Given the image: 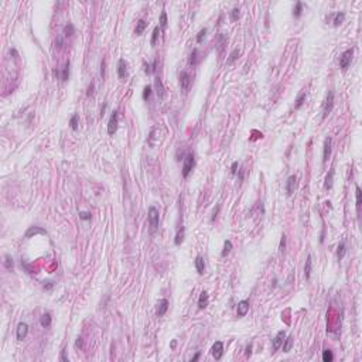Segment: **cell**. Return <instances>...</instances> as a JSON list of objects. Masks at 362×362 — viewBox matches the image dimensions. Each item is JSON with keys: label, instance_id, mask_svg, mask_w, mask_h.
<instances>
[{"label": "cell", "instance_id": "obj_1", "mask_svg": "<svg viewBox=\"0 0 362 362\" xmlns=\"http://www.w3.org/2000/svg\"><path fill=\"white\" fill-rule=\"evenodd\" d=\"M159 209L156 207H150L149 208V224H150V232L154 234V232L159 229Z\"/></svg>", "mask_w": 362, "mask_h": 362}, {"label": "cell", "instance_id": "obj_2", "mask_svg": "<svg viewBox=\"0 0 362 362\" xmlns=\"http://www.w3.org/2000/svg\"><path fill=\"white\" fill-rule=\"evenodd\" d=\"M195 165V159H194V154H187L186 159H184V165H183V177L184 178H187V177L190 176V173L192 171V168H194Z\"/></svg>", "mask_w": 362, "mask_h": 362}, {"label": "cell", "instance_id": "obj_3", "mask_svg": "<svg viewBox=\"0 0 362 362\" xmlns=\"http://www.w3.org/2000/svg\"><path fill=\"white\" fill-rule=\"evenodd\" d=\"M117 123H119V113H117V111H113L111 115V119H109V123H108V133L109 134L116 133Z\"/></svg>", "mask_w": 362, "mask_h": 362}, {"label": "cell", "instance_id": "obj_4", "mask_svg": "<svg viewBox=\"0 0 362 362\" xmlns=\"http://www.w3.org/2000/svg\"><path fill=\"white\" fill-rule=\"evenodd\" d=\"M334 108V92L330 91L327 95V99H325V103H324V109H322V117H327L328 115L331 113Z\"/></svg>", "mask_w": 362, "mask_h": 362}, {"label": "cell", "instance_id": "obj_5", "mask_svg": "<svg viewBox=\"0 0 362 362\" xmlns=\"http://www.w3.org/2000/svg\"><path fill=\"white\" fill-rule=\"evenodd\" d=\"M352 54H354L352 50H347V51L342 52V55L339 57V67L342 69H347L349 67L351 60H352Z\"/></svg>", "mask_w": 362, "mask_h": 362}, {"label": "cell", "instance_id": "obj_6", "mask_svg": "<svg viewBox=\"0 0 362 362\" xmlns=\"http://www.w3.org/2000/svg\"><path fill=\"white\" fill-rule=\"evenodd\" d=\"M190 85H191V77H190V74L187 71H183L180 74V86H181V89L184 92H187Z\"/></svg>", "mask_w": 362, "mask_h": 362}, {"label": "cell", "instance_id": "obj_7", "mask_svg": "<svg viewBox=\"0 0 362 362\" xmlns=\"http://www.w3.org/2000/svg\"><path fill=\"white\" fill-rule=\"evenodd\" d=\"M117 77H119L120 79L127 78V62H126L123 58H120L119 62H117Z\"/></svg>", "mask_w": 362, "mask_h": 362}, {"label": "cell", "instance_id": "obj_8", "mask_svg": "<svg viewBox=\"0 0 362 362\" xmlns=\"http://www.w3.org/2000/svg\"><path fill=\"white\" fill-rule=\"evenodd\" d=\"M212 356H214L217 361H219L224 355V344L221 341H217L214 345H212Z\"/></svg>", "mask_w": 362, "mask_h": 362}, {"label": "cell", "instance_id": "obj_9", "mask_svg": "<svg viewBox=\"0 0 362 362\" xmlns=\"http://www.w3.org/2000/svg\"><path fill=\"white\" fill-rule=\"evenodd\" d=\"M167 310H168V300L161 299L159 301V304H157V311H156L157 317H163L165 313H167Z\"/></svg>", "mask_w": 362, "mask_h": 362}, {"label": "cell", "instance_id": "obj_10", "mask_svg": "<svg viewBox=\"0 0 362 362\" xmlns=\"http://www.w3.org/2000/svg\"><path fill=\"white\" fill-rule=\"evenodd\" d=\"M249 311V301L248 300H242L238 303V317H245Z\"/></svg>", "mask_w": 362, "mask_h": 362}, {"label": "cell", "instance_id": "obj_11", "mask_svg": "<svg viewBox=\"0 0 362 362\" xmlns=\"http://www.w3.org/2000/svg\"><path fill=\"white\" fill-rule=\"evenodd\" d=\"M331 156V137L328 136L324 140V153H322V163H327V160Z\"/></svg>", "mask_w": 362, "mask_h": 362}, {"label": "cell", "instance_id": "obj_12", "mask_svg": "<svg viewBox=\"0 0 362 362\" xmlns=\"http://www.w3.org/2000/svg\"><path fill=\"white\" fill-rule=\"evenodd\" d=\"M27 334H29V325L26 324V322H20V324L17 325V339H24L27 337Z\"/></svg>", "mask_w": 362, "mask_h": 362}, {"label": "cell", "instance_id": "obj_13", "mask_svg": "<svg viewBox=\"0 0 362 362\" xmlns=\"http://www.w3.org/2000/svg\"><path fill=\"white\" fill-rule=\"evenodd\" d=\"M284 338H286V332H284V331H279L277 335L274 337V339H273V349L274 351L279 349L280 345H282L283 341H284Z\"/></svg>", "mask_w": 362, "mask_h": 362}, {"label": "cell", "instance_id": "obj_14", "mask_svg": "<svg viewBox=\"0 0 362 362\" xmlns=\"http://www.w3.org/2000/svg\"><path fill=\"white\" fill-rule=\"evenodd\" d=\"M296 176H290L287 178V184H286V192L287 195H291L294 192V187H296Z\"/></svg>", "mask_w": 362, "mask_h": 362}, {"label": "cell", "instance_id": "obj_15", "mask_svg": "<svg viewBox=\"0 0 362 362\" xmlns=\"http://www.w3.org/2000/svg\"><path fill=\"white\" fill-rule=\"evenodd\" d=\"M311 267H313V260H311V255H308L307 259H305V265H304V277H305V280L310 279Z\"/></svg>", "mask_w": 362, "mask_h": 362}, {"label": "cell", "instance_id": "obj_16", "mask_svg": "<svg viewBox=\"0 0 362 362\" xmlns=\"http://www.w3.org/2000/svg\"><path fill=\"white\" fill-rule=\"evenodd\" d=\"M195 269H197L198 274H204V273H205V263H204L203 256H197V257H195Z\"/></svg>", "mask_w": 362, "mask_h": 362}, {"label": "cell", "instance_id": "obj_17", "mask_svg": "<svg viewBox=\"0 0 362 362\" xmlns=\"http://www.w3.org/2000/svg\"><path fill=\"white\" fill-rule=\"evenodd\" d=\"M37 234H41V235H47V232L44 231L43 228H40V226H31V228H30L29 231L26 232V238H31L33 235H37Z\"/></svg>", "mask_w": 362, "mask_h": 362}, {"label": "cell", "instance_id": "obj_18", "mask_svg": "<svg viewBox=\"0 0 362 362\" xmlns=\"http://www.w3.org/2000/svg\"><path fill=\"white\" fill-rule=\"evenodd\" d=\"M207 304H208V293H207V291H203L200 299H198V307L203 310V308L207 307Z\"/></svg>", "mask_w": 362, "mask_h": 362}, {"label": "cell", "instance_id": "obj_19", "mask_svg": "<svg viewBox=\"0 0 362 362\" xmlns=\"http://www.w3.org/2000/svg\"><path fill=\"white\" fill-rule=\"evenodd\" d=\"M345 253H347V246H345V242L342 240V242H339L338 245V249H337V256H338V259H344Z\"/></svg>", "mask_w": 362, "mask_h": 362}, {"label": "cell", "instance_id": "obj_20", "mask_svg": "<svg viewBox=\"0 0 362 362\" xmlns=\"http://www.w3.org/2000/svg\"><path fill=\"white\" fill-rule=\"evenodd\" d=\"M40 322H41V325H43L44 328H50V325H51V314H50V313L43 314Z\"/></svg>", "mask_w": 362, "mask_h": 362}, {"label": "cell", "instance_id": "obj_21", "mask_svg": "<svg viewBox=\"0 0 362 362\" xmlns=\"http://www.w3.org/2000/svg\"><path fill=\"white\" fill-rule=\"evenodd\" d=\"M154 84H156V88H157V95H159L160 99H163L164 98V88H163V84L160 81V78H156Z\"/></svg>", "mask_w": 362, "mask_h": 362}, {"label": "cell", "instance_id": "obj_22", "mask_svg": "<svg viewBox=\"0 0 362 362\" xmlns=\"http://www.w3.org/2000/svg\"><path fill=\"white\" fill-rule=\"evenodd\" d=\"M344 20H345V13H344V12L337 13L335 17H334V26H335V27L341 26V24L344 23Z\"/></svg>", "mask_w": 362, "mask_h": 362}, {"label": "cell", "instance_id": "obj_23", "mask_svg": "<svg viewBox=\"0 0 362 362\" xmlns=\"http://www.w3.org/2000/svg\"><path fill=\"white\" fill-rule=\"evenodd\" d=\"M147 27V23H146L144 20H139L136 24V30H134V33H136V35H140L143 31H144V29Z\"/></svg>", "mask_w": 362, "mask_h": 362}, {"label": "cell", "instance_id": "obj_24", "mask_svg": "<svg viewBox=\"0 0 362 362\" xmlns=\"http://www.w3.org/2000/svg\"><path fill=\"white\" fill-rule=\"evenodd\" d=\"M284 344H283V351L284 352H289V351L291 349V347H293V337L291 335H289L287 338H284Z\"/></svg>", "mask_w": 362, "mask_h": 362}, {"label": "cell", "instance_id": "obj_25", "mask_svg": "<svg viewBox=\"0 0 362 362\" xmlns=\"http://www.w3.org/2000/svg\"><path fill=\"white\" fill-rule=\"evenodd\" d=\"M183 240H184V226H181V228L178 229V232H177V235H176L174 243H176V245H181Z\"/></svg>", "mask_w": 362, "mask_h": 362}, {"label": "cell", "instance_id": "obj_26", "mask_svg": "<svg viewBox=\"0 0 362 362\" xmlns=\"http://www.w3.org/2000/svg\"><path fill=\"white\" fill-rule=\"evenodd\" d=\"M355 192H356V211H358V214H359V211H361V204H362V191L358 186H356Z\"/></svg>", "mask_w": 362, "mask_h": 362}, {"label": "cell", "instance_id": "obj_27", "mask_svg": "<svg viewBox=\"0 0 362 362\" xmlns=\"http://www.w3.org/2000/svg\"><path fill=\"white\" fill-rule=\"evenodd\" d=\"M239 54H240V50H239V48H235L234 51L231 52V55H229V58H228V61H226V62H228V64H234L235 61L239 58Z\"/></svg>", "mask_w": 362, "mask_h": 362}, {"label": "cell", "instance_id": "obj_28", "mask_svg": "<svg viewBox=\"0 0 362 362\" xmlns=\"http://www.w3.org/2000/svg\"><path fill=\"white\" fill-rule=\"evenodd\" d=\"M156 65H157V60H154L153 62H151V65H150V64H144V72L147 75L153 74V72L156 71Z\"/></svg>", "mask_w": 362, "mask_h": 362}, {"label": "cell", "instance_id": "obj_29", "mask_svg": "<svg viewBox=\"0 0 362 362\" xmlns=\"http://www.w3.org/2000/svg\"><path fill=\"white\" fill-rule=\"evenodd\" d=\"M69 61H67V64H65V67H64V69H62V75H61V79L64 81V82H67L68 81V78H69Z\"/></svg>", "mask_w": 362, "mask_h": 362}, {"label": "cell", "instance_id": "obj_30", "mask_svg": "<svg viewBox=\"0 0 362 362\" xmlns=\"http://www.w3.org/2000/svg\"><path fill=\"white\" fill-rule=\"evenodd\" d=\"M231 249H232V242H231V240H225V243H224V251H222V253H221V256H222V257L228 256L229 252H231Z\"/></svg>", "mask_w": 362, "mask_h": 362}, {"label": "cell", "instance_id": "obj_31", "mask_svg": "<svg viewBox=\"0 0 362 362\" xmlns=\"http://www.w3.org/2000/svg\"><path fill=\"white\" fill-rule=\"evenodd\" d=\"M78 122H79V116L77 113L72 115L71 120H69V126H71L72 130H78Z\"/></svg>", "mask_w": 362, "mask_h": 362}, {"label": "cell", "instance_id": "obj_32", "mask_svg": "<svg viewBox=\"0 0 362 362\" xmlns=\"http://www.w3.org/2000/svg\"><path fill=\"white\" fill-rule=\"evenodd\" d=\"M332 178H334V168H331L330 174L327 176V178H325V188L330 190L331 187H332Z\"/></svg>", "mask_w": 362, "mask_h": 362}, {"label": "cell", "instance_id": "obj_33", "mask_svg": "<svg viewBox=\"0 0 362 362\" xmlns=\"http://www.w3.org/2000/svg\"><path fill=\"white\" fill-rule=\"evenodd\" d=\"M301 12H303V3L301 2H297L296 7H294V10H293V16L296 19H299L300 16H301Z\"/></svg>", "mask_w": 362, "mask_h": 362}, {"label": "cell", "instance_id": "obj_34", "mask_svg": "<svg viewBox=\"0 0 362 362\" xmlns=\"http://www.w3.org/2000/svg\"><path fill=\"white\" fill-rule=\"evenodd\" d=\"M74 33H75V29H74V26H72L71 23H68L65 27H64V34H65L67 37H71V35H74Z\"/></svg>", "mask_w": 362, "mask_h": 362}, {"label": "cell", "instance_id": "obj_35", "mask_svg": "<svg viewBox=\"0 0 362 362\" xmlns=\"http://www.w3.org/2000/svg\"><path fill=\"white\" fill-rule=\"evenodd\" d=\"M334 359V355H332V351L330 349H325L324 352H322V361L324 362H331Z\"/></svg>", "mask_w": 362, "mask_h": 362}, {"label": "cell", "instance_id": "obj_36", "mask_svg": "<svg viewBox=\"0 0 362 362\" xmlns=\"http://www.w3.org/2000/svg\"><path fill=\"white\" fill-rule=\"evenodd\" d=\"M198 50L195 48V50H192V54H191V57H190V64L191 65H197L198 64Z\"/></svg>", "mask_w": 362, "mask_h": 362}, {"label": "cell", "instance_id": "obj_37", "mask_svg": "<svg viewBox=\"0 0 362 362\" xmlns=\"http://www.w3.org/2000/svg\"><path fill=\"white\" fill-rule=\"evenodd\" d=\"M4 266H6V269H13V266H14V262H13V257L10 256V255H6L4 256Z\"/></svg>", "mask_w": 362, "mask_h": 362}, {"label": "cell", "instance_id": "obj_38", "mask_svg": "<svg viewBox=\"0 0 362 362\" xmlns=\"http://www.w3.org/2000/svg\"><path fill=\"white\" fill-rule=\"evenodd\" d=\"M159 34H160V27H159V26H156V27H154V30H153V35H151V40H150V44H151V46H154V44H156Z\"/></svg>", "mask_w": 362, "mask_h": 362}, {"label": "cell", "instance_id": "obj_39", "mask_svg": "<svg viewBox=\"0 0 362 362\" xmlns=\"http://www.w3.org/2000/svg\"><path fill=\"white\" fill-rule=\"evenodd\" d=\"M305 98H307L305 92H303V94L300 95L299 98H297V100H296V109H300V108H301L303 103H304V100H305Z\"/></svg>", "mask_w": 362, "mask_h": 362}, {"label": "cell", "instance_id": "obj_40", "mask_svg": "<svg viewBox=\"0 0 362 362\" xmlns=\"http://www.w3.org/2000/svg\"><path fill=\"white\" fill-rule=\"evenodd\" d=\"M150 95H151V86L150 85L144 86V89H143V99L147 100L150 98Z\"/></svg>", "mask_w": 362, "mask_h": 362}, {"label": "cell", "instance_id": "obj_41", "mask_svg": "<svg viewBox=\"0 0 362 362\" xmlns=\"http://www.w3.org/2000/svg\"><path fill=\"white\" fill-rule=\"evenodd\" d=\"M165 26H167V13L163 12L161 16H160V27H161V29H164Z\"/></svg>", "mask_w": 362, "mask_h": 362}, {"label": "cell", "instance_id": "obj_42", "mask_svg": "<svg viewBox=\"0 0 362 362\" xmlns=\"http://www.w3.org/2000/svg\"><path fill=\"white\" fill-rule=\"evenodd\" d=\"M205 34H207V29L204 27V29L200 30V33H198V35H197V43H198V44L203 43V38L205 37Z\"/></svg>", "mask_w": 362, "mask_h": 362}, {"label": "cell", "instance_id": "obj_43", "mask_svg": "<svg viewBox=\"0 0 362 362\" xmlns=\"http://www.w3.org/2000/svg\"><path fill=\"white\" fill-rule=\"evenodd\" d=\"M239 16H240L239 9H234V10L231 12V20H232V21H236L238 19H239Z\"/></svg>", "mask_w": 362, "mask_h": 362}, {"label": "cell", "instance_id": "obj_44", "mask_svg": "<svg viewBox=\"0 0 362 362\" xmlns=\"http://www.w3.org/2000/svg\"><path fill=\"white\" fill-rule=\"evenodd\" d=\"M79 218L82 221H91L92 215H91V212H79Z\"/></svg>", "mask_w": 362, "mask_h": 362}, {"label": "cell", "instance_id": "obj_45", "mask_svg": "<svg viewBox=\"0 0 362 362\" xmlns=\"http://www.w3.org/2000/svg\"><path fill=\"white\" fill-rule=\"evenodd\" d=\"M279 249H280L282 252L286 249V236H284V235H283L282 239H280V246H279Z\"/></svg>", "mask_w": 362, "mask_h": 362}, {"label": "cell", "instance_id": "obj_46", "mask_svg": "<svg viewBox=\"0 0 362 362\" xmlns=\"http://www.w3.org/2000/svg\"><path fill=\"white\" fill-rule=\"evenodd\" d=\"M100 77L102 79H105V60H102V65H100Z\"/></svg>", "mask_w": 362, "mask_h": 362}, {"label": "cell", "instance_id": "obj_47", "mask_svg": "<svg viewBox=\"0 0 362 362\" xmlns=\"http://www.w3.org/2000/svg\"><path fill=\"white\" fill-rule=\"evenodd\" d=\"M94 89H95V84L92 82L91 85H89V88H88V92H86V95H88V96H91V95L94 94Z\"/></svg>", "mask_w": 362, "mask_h": 362}, {"label": "cell", "instance_id": "obj_48", "mask_svg": "<svg viewBox=\"0 0 362 362\" xmlns=\"http://www.w3.org/2000/svg\"><path fill=\"white\" fill-rule=\"evenodd\" d=\"M236 168H238V161H234L232 163V167H231V173L232 174H236Z\"/></svg>", "mask_w": 362, "mask_h": 362}, {"label": "cell", "instance_id": "obj_49", "mask_svg": "<svg viewBox=\"0 0 362 362\" xmlns=\"http://www.w3.org/2000/svg\"><path fill=\"white\" fill-rule=\"evenodd\" d=\"M82 345H84V341H82V338L79 337V338L77 339V342H75V347H77V348H82Z\"/></svg>", "mask_w": 362, "mask_h": 362}, {"label": "cell", "instance_id": "obj_50", "mask_svg": "<svg viewBox=\"0 0 362 362\" xmlns=\"http://www.w3.org/2000/svg\"><path fill=\"white\" fill-rule=\"evenodd\" d=\"M243 176H245V170L240 168V170H239V178H238V180H239V183H242V181H243Z\"/></svg>", "mask_w": 362, "mask_h": 362}, {"label": "cell", "instance_id": "obj_51", "mask_svg": "<svg viewBox=\"0 0 362 362\" xmlns=\"http://www.w3.org/2000/svg\"><path fill=\"white\" fill-rule=\"evenodd\" d=\"M44 287H46L47 290H51V289L54 287V283H52V282H47V284L44 283Z\"/></svg>", "mask_w": 362, "mask_h": 362}, {"label": "cell", "instance_id": "obj_52", "mask_svg": "<svg viewBox=\"0 0 362 362\" xmlns=\"http://www.w3.org/2000/svg\"><path fill=\"white\" fill-rule=\"evenodd\" d=\"M252 355V345L249 344L248 347H246V356H251Z\"/></svg>", "mask_w": 362, "mask_h": 362}, {"label": "cell", "instance_id": "obj_53", "mask_svg": "<svg viewBox=\"0 0 362 362\" xmlns=\"http://www.w3.org/2000/svg\"><path fill=\"white\" fill-rule=\"evenodd\" d=\"M61 361L68 362V358H67V355H65V349H64V351H62V354H61Z\"/></svg>", "mask_w": 362, "mask_h": 362}, {"label": "cell", "instance_id": "obj_54", "mask_svg": "<svg viewBox=\"0 0 362 362\" xmlns=\"http://www.w3.org/2000/svg\"><path fill=\"white\" fill-rule=\"evenodd\" d=\"M219 208H221V207L218 205V207H217V211H214V215H212L211 221H215V218H217V215H218V211H219Z\"/></svg>", "mask_w": 362, "mask_h": 362}, {"label": "cell", "instance_id": "obj_55", "mask_svg": "<svg viewBox=\"0 0 362 362\" xmlns=\"http://www.w3.org/2000/svg\"><path fill=\"white\" fill-rule=\"evenodd\" d=\"M200 356H201V352H197V354H195V355H194V356H192L191 362H195V361H197V359H198V358H200Z\"/></svg>", "mask_w": 362, "mask_h": 362}, {"label": "cell", "instance_id": "obj_56", "mask_svg": "<svg viewBox=\"0 0 362 362\" xmlns=\"http://www.w3.org/2000/svg\"><path fill=\"white\" fill-rule=\"evenodd\" d=\"M10 54H13V55H14V58H16V57H17V55H19V54H17V51H16L14 48H12V50H10Z\"/></svg>", "mask_w": 362, "mask_h": 362}, {"label": "cell", "instance_id": "obj_57", "mask_svg": "<svg viewBox=\"0 0 362 362\" xmlns=\"http://www.w3.org/2000/svg\"><path fill=\"white\" fill-rule=\"evenodd\" d=\"M55 44H58V47H61V44H62V40H61V38H58L57 43H55Z\"/></svg>", "mask_w": 362, "mask_h": 362}, {"label": "cell", "instance_id": "obj_58", "mask_svg": "<svg viewBox=\"0 0 362 362\" xmlns=\"http://www.w3.org/2000/svg\"><path fill=\"white\" fill-rule=\"evenodd\" d=\"M176 345H177V342H176V341L171 342V348H176Z\"/></svg>", "mask_w": 362, "mask_h": 362}]
</instances>
